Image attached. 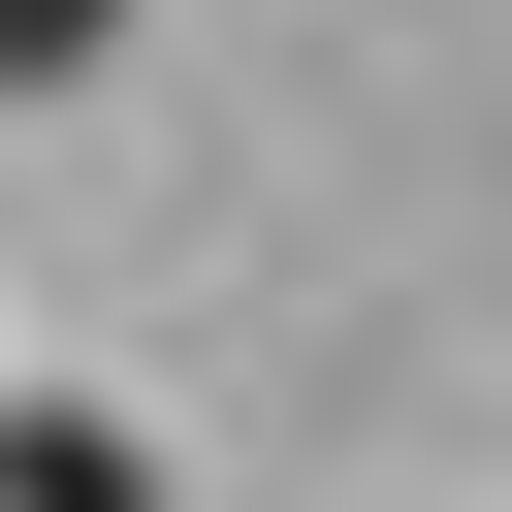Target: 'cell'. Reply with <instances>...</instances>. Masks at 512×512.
<instances>
[{"mask_svg": "<svg viewBox=\"0 0 512 512\" xmlns=\"http://www.w3.org/2000/svg\"><path fill=\"white\" fill-rule=\"evenodd\" d=\"M0 512H160V448H128L96 384H32V416H0Z\"/></svg>", "mask_w": 512, "mask_h": 512, "instance_id": "1", "label": "cell"}, {"mask_svg": "<svg viewBox=\"0 0 512 512\" xmlns=\"http://www.w3.org/2000/svg\"><path fill=\"white\" fill-rule=\"evenodd\" d=\"M128 64V0H0V96H96Z\"/></svg>", "mask_w": 512, "mask_h": 512, "instance_id": "2", "label": "cell"}]
</instances>
